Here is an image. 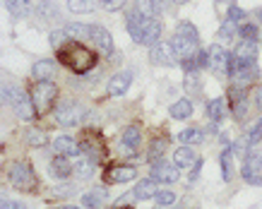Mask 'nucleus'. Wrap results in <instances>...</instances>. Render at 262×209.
Masks as SVG:
<instances>
[{
	"mask_svg": "<svg viewBox=\"0 0 262 209\" xmlns=\"http://www.w3.org/2000/svg\"><path fill=\"white\" fill-rule=\"evenodd\" d=\"M56 53H58V63L65 65L75 75H87L99 63V53L92 49H84V43H80V41H68L63 49L56 51Z\"/></svg>",
	"mask_w": 262,
	"mask_h": 209,
	"instance_id": "1",
	"label": "nucleus"
},
{
	"mask_svg": "<svg viewBox=\"0 0 262 209\" xmlns=\"http://www.w3.org/2000/svg\"><path fill=\"white\" fill-rule=\"evenodd\" d=\"M125 22H127V34L133 36V41L144 43V46H154V43H159L161 32H164V25H161L159 19L142 17L135 8H133L125 15Z\"/></svg>",
	"mask_w": 262,
	"mask_h": 209,
	"instance_id": "2",
	"label": "nucleus"
},
{
	"mask_svg": "<svg viewBox=\"0 0 262 209\" xmlns=\"http://www.w3.org/2000/svg\"><path fill=\"white\" fill-rule=\"evenodd\" d=\"M3 101L12 106L15 115L19 118V121H24V123H32L34 118L39 115V113H36V108H34L32 97H27L19 87H12V84L3 87Z\"/></svg>",
	"mask_w": 262,
	"mask_h": 209,
	"instance_id": "3",
	"label": "nucleus"
},
{
	"mask_svg": "<svg viewBox=\"0 0 262 209\" xmlns=\"http://www.w3.org/2000/svg\"><path fill=\"white\" fill-rule=\"evenodd\" d=\"M87 115V108L80 104V101H72V99H65L53 108V118H56L58 125H65V128H77L82 125Z\"/></svg>",
	"mask_w": 262,
	"mask_h": 209,
	"instance_id": "4",
	"label": "nucleus"
},
{
	"mask_svg": "<svg viewBox=\"0 0 262 209\" xmlns=\"http://www.w3.org/2000/svg\"><path fill=\"white\" fill-rule=\"evenodd\" d=\"M32 101H34V108H36V113L39 115H43L46 111H51V108H56V99H58V87L53 80L48 82H36L32 87Z\"/></svg>",
	"mask_w": 262,
	"mask_h": 209,
	"instance_id": "5",
	"label": "nucleus"
},
{
	"mask_svg": "<svg viewBox=\"0 0 262 209\" xmlns=\"http://www.w3.org/2000/svg\"><path fill=\"white\" fill-rule=\"evenodd\" d=\"M10 183L19 193H34L36 190V173L27 161H17L10 166Z\"/></svg>",
	"mask_w": 262,
	"mask_h": 209,
	"instance_id": "6",
	"label": "nucleus"
},
{
	"mask_svg": "<svg viewBox=\"0 0 262 209\" xmlns=\"http://www.w3.org/2000/svg\"><path fill=\"white\" fill-rule=\"evenodd\" d=\"M82 142V152L87 154L89 159L94 161V164H101L106 159V142H103V135L99 130H84L80 137Z\"/></svg>",
	"mask_w": 262,
	"mask_h": 209,
	"instance_id": "7",
	"label": "nucleus"
},
{
	"mask_svg": "<svg viewBox=\"0 0 262 209\" xmlns=\"http://www.w3.org/2000/svg\"><path fill=\"white\" fill-rule=\"evenodd\" d=\"M207 56H209V65L207 67H212L216 75H229L231 70V53L224 46L214 43L212 49L207 51Z\"/></svg>",
	"mask_w": 262,
	"mask_h": 209,
	"instance_id": "8",
	"label": "nucleus"
},
{
	"mask_svg": "<svg viewBox=\"0 0 262 209\" xmlns=\"http://www.w3.org/2000/svg\"><path fill=\"white\" fill-rule=\"evenodd\" d=\"M178 176H181V169L176 166L173 161L168 164V161L159 159L151 164V178H154L157 183H176Z\"/></svg>",
	"mask_w": 262,
	"mask_h": 209,
	"instance_id": "9",
	"label": "nucleus"
},
{
	"mask_svg": "<svg viewBox=\"0 0 262 209\" xmlns=\"http://www.w3.org/2000/svg\"><path fill=\"white\" fill-rule=\"evenodd\" d=\"M168 46L173 49L176 58L178 60H190V58H195V53H198V41H190V39H185V36H181V34H173L171 36V41H168Z\"/></svg>",
	"mask_w": 262,
	"mask_h": 209,
	"instance_id": "10",
	"label": "nucleus"
},
{
	"mask_svg": "<svg viewBox=\"0 0 262 209\" xmlns=\"http://www.w3.org/2000/svg\"><path fill=\"white\" fill-rule=\"evenodd\" d=\"M137 176V169L135 166H123V164H113V166H108L106 169V173H103V180L106 183H130V180H135Z\"/></svg>",
	"mask_w": 262,
	"mask_h": 209,
	"instance_id": "11",
	"label": "nucleus"
},
{
	"mask_svg": "<svg viewBox=\"0 0 262 209\" xmlns=\"http://www.w3.org/2000/svg\"><path fill=\"white\" fill-rule=\"evenodd\" d=\"M89 41H92L96 49L101 51L103 56H111V53H113L111 34H108V29H103L101 25H89Z\"/></svg>",
	"mask_w": 262,
	"mask_h": 209,
	"instance_id": "12",
	"label": "nucleus"
},
{
	"mask_svg": "<svg viewBox=\"0 0 262 209\" xmlns=\"http://www.w3.org/2000/svg\"><path fill=\"white\" fill-rule=\"evenodd\" d=\"M149 60L154 65H164V67H173L178 63V58H176L173 49L168 43H154L149 49Z\"/></svg>",
	"mask_w": 262,
	"mask_h": 209,
	"instance_id": "13",
	"label": "nucleus"
},
{
	"mask_svg": "<svg viewBox=\"0 0 262 209\" xmlns=\"http://www.w3.org/2000/svg\"><path fill=\"white\" fill-rule=\"evenodd\" d=\"M229 99H231V111H233V118L236 121H243L248 115V99H246V89L243 87H231L229 91Z\"/></svg>",
	"mask_w": 262,
	"mask_h": 209,
	"instance_id": "14",
	"label": "nucleus"
},
{
	"mask_svg": "<svg viewBox=\"0 0 262 209\" xmlns=\"http://www.w3.org/2000/svg\"><path fill=\"white\" fill-rule=\"evenodd\" d=\"M142 145V130L137 123H130L125 130H123V137H120V147H123V152H137Z\"/></svg>",
	"mask_w": 262,
	"mask_h": 209,
	"instance_id": "15",
	"label": "nucleus"
},
{
	"mask_svg": "<svg viewBox=\"0 0 262 209\" xmlns=\"http://www.w3.org/2000/svg\"><path fill=\"white\" fill-rule=\"evenodd\" d=\"M58 73V63L53 60V58H43V60H36L32 67V77L36 82H48L53 80Z\"/></svg>",
	"mask_w": 262,
	"mask_h": 209,
	"instance_id": "16",
	"label": "nucleus"
},
{
	"mask_svg": "<svg viewBox=\"0 0 262 209\" xmlns=\"http://www.w3.org/2000/svg\"><path fill=\"white\" fill-rule=\"evenodd\" d=\"M130 82H133V73H130V70L116 73L111 80H108V84H106V94H108V97H123L127 91V87H130Z\"/></svg>",
	"mask_w": 262,
	"mask_h": 209,
	"instance_id": "17",
	"label": "nucleus"
},
{
	"mask_svg": "<svg viewBox=\"0 0 262 209\" xmlns=\"http://www.w3.org/2000/svg\"><path fill=\"white\" fill-rule=\"evenodd\" d=\"M48 171H51V176L58 178V180H65V178H70V173L75 171V166L70 164V159L68 156H53L51 159V164H48Z\"/></svg>",
	"mask_w": 262,
	"mask_h": 209,
	"instance_id": "18",
	"label": "nucleus"
},
{
	"mask_svg": "<svg viewBox=\"0 0 262 209\" xmlns=\"http://www.w3.org/2000/svg\"><path fill=\"white\" fill-rule=\"evenodd\" d=\"M53 152L60 154V156H77L82 152V147L68 135H60L53 140Z\"/></svg>",
	"mask_w": 262,
	"mask_h": 209,
	"instance_id": "19",
	"label": "nucleus"
},
{
	"mask_svg": "<svg viewBox=\"0 0 262 209\" xmlns=\"http://www.w3.org/2000/svg\"><path fill=\"white\" fill-rule=\"evenodd\" d=\"M135 10L142 17L159 19V15L164 12V0H135Z\"/></svg>",
	"mask_w": 262,
	"mask_h": 209,
	"instance_id": "20",
	"label": "nucleus"
},
{
	"mask_svg": "<svg viewBox=\"0 0 262 209\" xmlns=\"http://www.w3.org/2000/svg\"><path fill=\"white\" fill-rule=\"evenodd\" d=\"M231 58L233 60H246V63H250V60H257V43L255 41H238V49L231 53Z\"/></svg>",
	"mask_w": 262,
	"mask_h": 209,
	"instance_id": "21",
	"label": "nucleus"
},
{
	"mask_svg": "<svg viewBox=\"0 0 262 209\" xmlns=\"http://www.w3.org/2000/svg\"><path fill=\"white\" fill-rule=\"evenodd\" d=\"M133 193H135L137 200H154L157 193H159V190H157V180H154V178H142L140 183H135V190H133Z\"/></svg>",
	"mask_w": 262,
	"mask_h": 209,
	"instance_id": "22",
	"label": "nucleus"
},
{
	"mask_svg": "<svg viewBox=\"0 0 262 209\" xmlns=\"http://www.w3.org/2000/svg\"><path fill=\"white\" fill-rule=\"evenodd\" d=\"M192 104L190 99H178V101H173V104L168 106V113H171V118H176V121H185V118H190L192 115Z\"/></svg>",
	"mask_w": 262,
	"mask_h": 209,
	"instance_id": "23",
	"label": "nucleus"
},
{
	"mask_svg": "<svg viewBox=\"0 0 262 209\" xmlns=\"http://www.w3.org/2000/svg\"><path fill=\"white\" fill-rule=\"evenodd\" d=\"M226 99L224 97H219V99H212L209 104H207V115L212 118L214 123H222L224 118H226Z\"/></svg>",
	"mask_w": 262,
	"mask_h": 209,
	"instance_id": "24",
	"label": "nucleus"
},
{
	"mask_svg": "<svg viewBox=\"0 0 262 209\" xmlns=\"http://www.w3.org/2000/svg\"><path fill=\"white\" fill-rule=\"evenodd\" d=\"M173 164L178 169H190L192 164H195V152H192L190 147H178L173 152Z\"/></svg>",
	"mask_w": 262,
	"mask_h": 209,
	"instance_id": "25",
	"label": "nucleus"
},
{
	"mask_svg": "<svg viewBox=\"0 0 262 209\" xmlns=\"http://www.w3.org/2000/svg\"><path fill=\"white\" fill-rule=\"evenodd\" d=\"M106 200V190L103 188H96V190H89V193L82 195V204L87 209H99Z\"/></svg>",
	"mask_w": 262,
	"mask_h": 209,
	"instance_id": "26",
	"label": "nucleus"
},
{
	"mask_svg": "<svg viewBox=\"0 0 262 209\" xmlns=\"http://www.w3.org/2000/svg\"><path fill=\"white\" fill-rule=\"evenodd\" d=\"M65 34L70 36V41H87L89 39V25H80V22H72L65 25Z\"/></svg>",
	"mask_w": 262,
	"mask_h": 209,
	"instance_id": "27",
	"label": "nucleus"
},
{
	"mask_svg": "<svg viewBox=\"0 0 262 209\" xmlns=\"http://www.w3.org/2000/svg\"><path fill=\"white\" fill-rule=\"evenodd\" d=\"M243 169H250V171H262V149L257 147H248V156H246V164Z\"/></svg>",
	"mask_w": 262,
	"mask_h": 209,
	"instance_id": "28",
	"label": "nucleus"
},
{
	"mask_svg": "<svg viewBox=\"0 0 262 209\" xmlns=\"http://www.w3.org/2000/svg\"><path fill=\"white\" fill-rule=\"evenodd\" d=\"M36 12H39L41 19H58V17H60V12H58V8H56V3H53V0H39Z\"/></svg>",
	"mask_w": 262,
	"mask_h": 209,
	"instance_id": "29",
	"label": "nucleus"
},
{
	"mask_svg": "<svg viewBox=\"0 0 262 209\" xmlns=\"http://www.w3.org/2000/svg\"><path fill=\"white\" fill-rule=\"evenodd\" d=\"M183 87L188 94H200V89H202V82H200V75L198 70H188L185 77H183Z\"/></svg>",
	"mask_w": 262,
	"mask_h": 209,
	"instance_id": "30",
	"label": "nucleus"
},
{
	"mask_svg": "<svg viewBox=\"0 0 262 209\" xmlns=\"http://www.w3.org/2000/svg\"><path fill=\"white\" fill-rule=\"evenodd\" d=\"M68 10H70V12H77V15H82V12H94L96 0H68Z\"/></svg>",
	"mask_w": 262,
	"mask_h": 209,
	"instance_id": "31",
	"label": "nucleus"
},
{
	"mask_svg": "<svg viewBox=\"0 0 262 209\" xmlns=\"http://www.w3.org/2000/svg\"><path fill=\"white\" fill-rule=\"evenodd\" d=\"M262 140V118H257V121L250 125V130L246 132V145L248 147H257Z\"/></svg>",
	"mask_w": 262,
	"mask_h": 209,
	"instance_id": "32",
	"label": "nucleus"
},
{
	"mask_svg": "<svg viewBox=\"0 0 262 209\" xmlns=\"http://www.w3.org/2000/svg\"><path fill=\"white\" fill-rule=\"evenodd\" d=\"M238 36L243 41H260V29H257V25H250V22H246V25L238 27Z\"/></svg>",
	"mask_w": 262,
	"mask_h": 209,
	"instance_id": "33",
	"label": "nucleus"
},
{
	"mask_svg": "<svg viewBox=\"0 0 262 209\" xmlns=\"http://www.w3.org/2000/svg\"><path fill=\"white\" fill-rule=\"evenodd\" d=\"M94 169H96V164L92 159L80 161V164H75V176L82 178V180H87V178L94 176Z\"/></svg>",
	"mask_w": 262,
	"mask_h": 209,
	"instance_id": "34",
	"label": "nucleus"
},
{
	"mask_svg": "<svg viewBox=\"0 0 262 209\" xmlns=\"http://www.w3.org/2000/svg\"><path fill=\"white\" fill-rule=\"evenodd\" d=\"M200 140H202V130L200 128H185L181 135H178V142H181V145H195Z\"/></svg>",
	"mask_w": 262,
	"mask_h": 209,
	"instance_id": "35",
	"label": "nucleus"
},
{
	"mask_svg": "<svg viewBox=\"0 0 262 209\" xmlns=\"http://www.w3.org/2000/svg\"><path fill=\"white\" fill-rule=\"evenodd\" d=\"M176 29H178L176 34H181V36H185V39L200 41V32L195 29V25H192V22H185V19H183V22H178V27H176Z\"/></svg>",
	"mask_w": 262,
	"mask_h": 209,
	"instance_id": "36",
	"label": "nucleus"
},
{
	"mask_svg": "<svg viewBox=\"0 0 262 209\" xmlns=\"http://www.w3.org/2000/svg\"><path fill=\"white\" fill-rule=\"evenodd\" d=\"M5 8L10 10V15L19 17L29 10V0H5Z\"/></svg>",
	"mask_w": 262,
	"mask_h": 209,
	"instance_id": "37",
	"label": "nucleus"
},
{
	"mask_svg": "<svg viewBox=\"0 0 262 209\" xmlns=\"http://www.w3.org/2000/svg\"><path fill=\"white\" fill-rule=\"evenodd\" d=\"M27 142L32 147H43L46 145V132H41L36 128H29L27 130Z\"/></svg>",
	"mask_w": 262,
	"mask_h": 209,
	"instance_id": "38",
	"label": "nucleus"
},
{
	"mask_svg": "<svg viewBox=\"0 0 262 209\" xmlns=\"http://www.w3.org/2000/svg\"><path fill=\"white\" fill-rule=\"evenodd\" d=\"M231 156H233V152L229 149H224L222 156H219V161H222V178L224 180H231Z\"/></svg>",
	"mask_w": 262,
	"mask_h": 209,
	"instance_id": "39",
	"label": "nucleus"
},
{
	"mask_svg": "<svg viewBox=\"0 0 262 209\" xmlns=\"http://www.w3.org/2000/svg\"><path fill=\"white\" fill-rule=\"evenodd\" d=\"M164 149H166V140H154L151 142V147H149V161L154 164V161H159L161 156H164Z\"/></svg>",
	"mask_w": 262,
	"mask_h": 209,
	"instance_id": "40",
	"label": "nucleus"
},
{
	"mask_svg": "<svg viewBox=\"0 0 262 209\" xmlns=\"http://www.w3.org/2000/svg\"><path fill=\"white\" fill-rule=\"evenodd\" d=\"M68 41H70V36L65 34V29H58V32H53V34H51V46H53V49H56V51H60V49H63L65 43H68Z\"/></svg>",
	"mask_w": 262,
	"mask_h": 209,
	"instance_id": "41",
	"label": "nucleus"
},
{
	"mask_svg": "<svg viewBox=\"0 0 262 209\" xmlns=\"http://www.w3.org/2000/svg\"><path fill=\"white\" fill-rule=\"evenodd\" d=\"M154 200H157V204H159V207H171V204L176 202V195L171 193V190H159Z\"/></svg>",
	"mask_w": 262,
	"mask_h": 209,
	"instance_id": "42",
	"label": "nucleus"
},
{
	"mask_svg": "<svg viewBox=\"0 0 262 209\" xmlns=\"http://www.w3.org/2000/svg\"><path fill=\"white\" fill-rule=\"evenodd\" d=\"M236 29H238V25H236L233 19L226 17V19H224V25H222V29H219V36H222V39H231V36L236 34Z\"/></svg>",
	"mask_w": 262,
	"mask_h": 209,
	"instance_id": "43",
	"label": "nucleus"
},
{
	"mask_svg": "<svg viewBox=\"0 0 262 209\" xmlns=\"http://www.w3.org/2000/svg\"><path fill=\"white\" fill-rule=\"evenodd\" d=\"M241 176H243V180L250 185H262V173H257V171H250V169H241Z\"/></svg>",
	"mask_w": 262,
	"mask_h": 209,
	"instance_id": "44",
	"label": "nucleus"
},
{
	"mask_svg": "<svg viewBox=\"0 0 262 209\" xmlns=\"http://www.w3.org/2000/svg\"><path fill=\"white\" fill-rule=\"evenodd\" d=\"M229 19H233L236 25H238V22H243V19H246V10H241L238 5H231V8H229Z\"/></svg>",
	"mask_w": 262,
	"mask_h": 209,
	"instance_id": "45",
	"label": "nucleus"
},
{
	"mask_svg": "<svg viewBox=\"0 0 262 209\" xmlns=\"http://www.w3.org/2000/svg\"><path fill=\"white\" fill-rule=\"evenodd\" d=\"M103 5V10H111V12H116V10H123V5H125V0H99Z\"/></svg>",
	"mask_w": 262,
	"mask_h": 209,
	"instance_id": "46",
	"label": "nucleus"
},
{
	"mask_svg": "<svg viewBox=\"0 0 262 209\" xmlns=\"http://www.w3.org/2000/svg\"><path fill=\"white\" fill-rule=\"evenodd\" d=\"M200 171H202V159H200V161H195V166H192V171H190V178H188L190 183H195V178L200 176Z\"/></svg>",
	"mask_w": 262,
	"mask_h": 209,
	"instance_id": "47",
	"label": "nucleus"
},
{
	"mask_svg": "<svg viewBox=\"0 0 262 209\" xmlns=\"http://www.w3.org/2000/svg\"><path fill=\"white\" fill-rule=\"evenodd\" d=\"M3 209H27L24 204L19 202H10V200H3Z\"/></svg>",
	"mask_w": 262,
	"mask_h": 209,
	"instance_id": "48",
	"label": "nucleus"
},
{
	"mask_svg": "<svg viewBox=\"0 0 262 209\" xmlns=\"http://www.w3.org/2000/svg\"><path fill=\"white\" fill-rule=\"evenodd\" d=\"M255 106H257V111H262V87H257L255 91Z\"/></svg>",
	"mask_w": 262,
	"mask_h": 209,
	"instance_id": "49",
	"label": "nucleus"
},
{
	"mask_svg": "<svg viewBox=\"0 0 262 209\" xmlns=\"http://www.w3.org/2000/svg\"><path fill=\"white\" fill-rule=\"evenodd\" d=\"M58 209H80V207H72V204H63V207H58Z\"/></svg>",
	"mask_w": 262,
	"mask_h": 209,
	"instance_id": "50",
	"label": "nucleus"
},
{
	"mask_svg": "<svg viewBox=\"0 0 262 209\" xmlns=\"http://www.w3.org/2000/svg\"><path fill=\"white\" fill-rule=\"evenodd\" d=\"M176 3H188V0H176Z\"/></svg>",
	"mask_w": 262,
	"mask_h": 209,
	"instance_id": "51",
	"label": "nucleus"
}]
</instances>
